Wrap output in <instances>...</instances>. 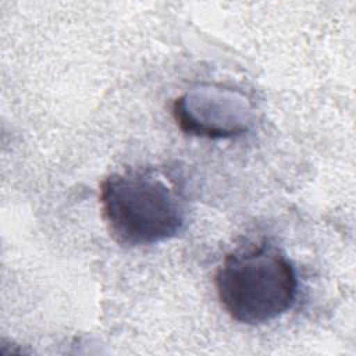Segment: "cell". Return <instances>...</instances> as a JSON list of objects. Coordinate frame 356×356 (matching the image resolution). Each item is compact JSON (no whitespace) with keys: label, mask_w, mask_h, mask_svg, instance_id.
Here are the masks:
<instances>
[{"label":"cell","mask_w":356,"mask_h":356,"mask_svg":"<svg viewBox=\"0 0 356 356\" xmlns=\"http://www.w3.org/2000/svg\"><path fill=\"white\" fill-rule=\"evenodd\" d=\"M102 217L110 235L125 246L175 236L185 224V199L175 182L152 168L113 172L100 184Z\"/></svg>","instance_id":"6da1fadb"},{"label":"cell","mask_w":356,"mask_h":356,"mask_svg":"<svg viewBox=\"0 0 356 356\" xmlns=\"http://www.w3.org/2000/svg\"><path fill=\"white\" fill-rule=\"evenodd\" d=\"M214 284L225 312L250 325L288 312L298 293L292 263L270 243L228 253L216 271Z\"/></svg>","instance_id":"7a4b0ae2"}]
</instances>
